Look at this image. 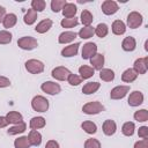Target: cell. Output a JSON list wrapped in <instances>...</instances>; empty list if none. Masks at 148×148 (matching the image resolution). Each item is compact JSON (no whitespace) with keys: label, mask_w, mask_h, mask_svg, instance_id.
<instances>
[{"label":"cell","mask_w":148,"mask_h":148,"mask_svg":"<svg viewBox=\"0 0 148 148\" xmlns=\"http://www.w3.org/2000/svg\"><path fill=\"white\" fill-rule=\"evenodd\" d=\"M31 106L37 112H46L47 109H49V101L45 97H43L40 95H37L32 98Z\"/></svg>","instance_id":"6da1fadb"},{"label":"cell","mask_w":148,"mask_h":148,"mask_svg":"<svg viewBox=\"0 0 148 148\" xmlns=\"http://www.w3.org/2000/svg\"><path fill=\"white\" fill-rule=\"evenodd\" d=\"M17 45L18 47H21L22 50H34L35 47H37L38 43H37V39L31 37V36H24V37H21L18 38L17 40Z\"/></svg>","instance_id":"7a4b0ae2"},{"label":"cell","mask_w":148,"mask_h":148,"mask_svg":"<svg viewBox=\"0 0 148 148\" xmlns=\"http://www.w3.org/2000/svg\"><path fill=\"white\" fill-rule=\"evenodd\" d=\"M82 111L86 114H97V113L104 111V106L102 105V103L94 101V102H89V103L84 104L82 106Z\"/></svg>","instance_id":"3957f363"},{"label":"cell","mask_w":148,"mask_h":148,"mask_svg":"<svg viewBox=\"0 0 148 148\" xmlns=\"http://www.w3.org/2000/svg\"><path fill=\"white\" fill-rule=\"evenodd\" d=\"M25 69L31 74H39L44 71V64L37 59H29L25 62Z\"/></svg>","instance_id":"277c9868"},{"label":"cell","mask_w":148,"mask_h":148,"mask_svg":"<svg viewBox=\"0 0 148 148\" xmlns=\"http://www.w3.org/2000/svg\"><path fill=\"white\" fill-rule=\"evenodd\" d=\"M142 21H143L142 15L139 12H131L127 16V25L132 29L139 28L142 24Z\"/></svg>","instance_id":"5b68a950"},{"label":"cell","mask_w":148,"mask_h":148,"mask_svg":"<svg viewBox=\"0 0 148 148\" xmlns=\"http://www.w3.org/2000/svg\"><path fill=\"white\" fill-rule=\"evenodd\" d=\"M52 76L58 80V81H66L68 79V76L72 74L71 71L66 67H62V66H59V67H56L52 69Z\"/></svg>","instance_id":"8992f818"},{"label":"cell","mask_w":148,"mask_h":148,"mask_svg":"<svg viewBox=\"0 0 148 148\" xmlns=\"http://www.w3.org/2000/svg\"><path fill=\"white\" fill-rule=\"evenodd\" d=\"M40 89L44 92L49 94V95H57V94H59L61 91V87L58 83L52 82V81H46V82L42 83Z\"/></svg>","instance_id":"52a82bcc"},{"label":"cell","mask_w":148,"mask_h":148,"mask_svg":"<svg viewBox=\"0 0 148 148\" xmlns=\"http://www.w3.org/2000/svg\"><path fill=\"white\" fill-rule=\"evenodd\" d=\"M128 91H130V86H117L111 90L110 97L111 99H121L127 95Z\"/></svg>","instance_id":"ba28073f"},{"label":"cell","mask_w":148,"mask_h":148,"mask_svg":"<svg viewBox=\"0 0 148 148\" xmlns=\"http://www.w3.org/2000/svg\"><path fill=\"white\" fill-rule=\"evenodd\" d=\"M133 69L136 74H146V72L148 69V57L136 59L134 61Z\"/></svg>","instance_id":"9c48e42d"},{"label":"cell","mask_w":148,"mask_h":148,"mask_svg":"<svg viewBox=\"0 0 148 148\" xmlns=\"http://www.w3.org/2000/svg\"><path fill=\"white\" fill-rule=\"evenodd\" d=\"M96 53H97V45L95 43L89 42L82 46V58L83 59H90Z\"/></svg>","instance_id":"30bf717a"},{"label":"cell","mask_w":148,"mask_h":148,"mask_svg":"<svg viewBox=\"0 0 148 148\" xmlns=\"http://www.w3.org/2000/svg\"><path fill=\"white\" fill-rule=\"evenodd\" d=\"M118 9H119L118 3L116 1H113V0H105L102 3V12L105 15H112V14L117 13Z\"/></svg>","instance_id":"8fae6325"},{"label":"cell","mask_w":148,"mask_h":148,"mask_svg":"<svg viewBox=\"0 0 148 148\" xmlns=\"http://www.w3.org/2000/svg\"><path fill=\"white\" fill-rule=\"evenodd\" d=\"M127 102H128V105L130 106H139L143 102V94L141 91L135 90V91H133V92L130 94Z\"/></svg>","instance_id":"7c38bea8"},{"label":"cell","mask_w":148,"mask_h":148,"mask_svg":"<svg viewBox=\"0 0 148 148\" xmlns=\"http://www.w3.org/2000/svg\"><path fill=\"white\" fill-rule=\"evenodd\" d=\"M62 15L65 18H72V17H75V14L77 12L76 9V6L72 2H66V5L64 6L62 8Z\"/></svg>","instance_id":"4fadbf2b"},{"label":"cell","mask_w":148,"mask_h":148,"mask_svg":"<svg viewBox=\"0 0 148 148\" xmlns=\"http://www.w3.org/2000/svg\"><path fill=\"white\" fill-rule=\"evenodd\" d=\"M79 46H80V43H74V44H71V45L64 47L61 50V56L62 57H66V58L76 56V53L79 51Z\"/></svg>","instance_id":"5bb4252c"},{"label":"cell","mask_w":148,"mask_h":148,"mask_svg":"<svg viewBox=\"0 0 148 148\" xmlns=\"http://www.w3.org/2000/svg\"><path fill=\"white\" fill-rule=\"evenodd\" d=\"M76 32H74V31H64V32H61L60 35H59V37H58V42L60 43V44H67V43H71V42H73L75 38H76Z\"/></svg>","instance_id":"9a60e30c"},{"label":"cell","mask_w":148,"mask_h":148,"mask_svg":"<svg viewBox=\"0 0 148 148\" xmlns=\"http://www.w3.org/2000/svg\"><path fill=\"white\" fill-rule=\"evenodd\" d=\"M90 64L92 65L94 69L101 71L103 68V66H104V56L101 54V53H96L95 56H92L90 58Z\"/></svg>","instance_id":"2e32d148"},{"label":"cell","mask_w":148,"mask_h":148,"mask_svg":"<svg viewBox=\"0 0 148 148\" xmlns=\"http://www.w3.org/2000/svg\"><path fill=\"white\" fill-rule=\"evenodd\" d=\"M102 128H103V132H104V134L105 135H113L114 133H116V130H117V125H116V123L113 121V120H111V119H108V120H105L104 123H103V126H102Z\"/></svg>","instance_id":"e0dca14e"},{"label":"cell","mask_w":148,"mask_h":148,"mask_svg":"<svg viewBox=\"0 0 148 148\" xmlns=\"http://www.w3.org/2000/svg\"><path fill=\"white\" fill-rule=\"evenodd\" d=\"M121 47H123L124 51H127V52L134 51L135 47H136L135 38H134V37H131V36L124 38V40H123V43H121Z\"/></svg>","instance_id":"ac0fdd59"},{"label":"cell","mask_w":148,"mask_h":148,"mask_svg":"<svg viewBox=\"0 0 148 148\" xmlns=\"http://www.w3.org/2000/svg\"><path fill=\"white\" fill-rule=\"evenodd\" d=\"M52 27V20L50 18H45V20H42L35 28V30L38 32V34H45L46 31H49Z\"/></svg>","instance_id":"d6986e66"},{"label":"cell","mask_w":148,"mask_h":148,"mask_svg":"<svg viewBox=\"0 0 148 148\" xmlns=\"http://www.w3.org/2000/svg\"><path fill=\"white\" fill-rule=\"evenodd\" d=\"M28 139L31 143V146H39L42 143V134L37 130H31L28 134Z\"/></svg>","instance_id":"ffe728a7"},{"label":"cell","mask_w":148,"mask_h":148,"mask_svg":"<svg viewBox=\"0 0 148 148\" xmlns=\"http://www.w3.org/2000/svg\"><path fill=\"white\" fill-rule=\"evenodd\" d=\"M94 72H95V69L90 66H87V65H82L79 68V74H80V77L82 80H87V79L91 77L94 75Z\"/></svg>","instance_id":"44dd1931"},{"label":"cell","mask_w":148,"mask_h":148,"mask_svg":"<svg viewBox=\"0 0 148 148\" xmlns=\"http://www.w3.org/2000/svg\"><path fill=\"white\" fill-rule=\"evenodd\" d=\"M126 31V25L121 20H116L112 23V32L114 35H123Z\"/></svg>","instance_id":"7402d4cb"},{"label":"cell","mask_w":148,"mask_h":148,"mask_svg":"<svg viewBox=\"0 0 148 148\" xmlns=\"http://www.w3.org/2000/svg\"><path fill=\"white\" fill-rule=\"evenodd\" d=\"M136 77H138V74L134 72L133 68H128V69H126V71L121 74V80H123V82H127V83H131V82L135 81Z\"/></svg>","instance_id":"603a6c76"},{"label":"cell","mask_w":148,"mask_h":148,"mask_svg":"<svg viewBox=\"0 0 148 148\" xmlns=\"http://www.w3.org/2000/svg\"><path fill=\"white\" fill-rule=\"evenodd\" d=\"M99 87H101V83H98V82H88L83 86L82 92L86 95H90V94L96 92L99 89Z\"/></svg>","instance_id":"cb8c5ba5"},{"label":"cell","mask_w":148,"mask_h":148,"mask_svg":"<svg viewBox=\"0 0 148 148\" xmlns=\"http://www.w3.org/2000/svg\"><path fill=\"white\" fill-rule=\"evenodd\" d=\"M6 118H7V120H8L9 124H14V125L20 124V123H22V120H23L22 114H21L20 112H16V111H10V112H8L7 116H6Z\"/></svg>","instance_id":"d4e9b609"},{"label":"cell","mask_w":148,"mask_h":148,"mask_svg":"<svg viewBox=\"0 0 148 148\" xmlns=\"http://www.w3.org/2000/svg\"><path fill=\"white\" fill-rule=\"evenodd\" d=\"M45 123H46V120L44 117H34V118H31L29 126L31 130H39L45 126Z\"/></svg>","instance_id":"484cf974"},{"label":"cell","mask_w":148,"mask_h":148,"mask_svg":"<svg viewBox=\"0 0 148 148\" xmlns=\"http://www.w3.org/2000/svg\"><path fill=\"white\" fill-rule=\"evenodd\" d=\"M16 22H17L16 15L13 14V13H9V14H6V16H5L3 21H2V24H3V27L6 29H9V28L14 27L16 24Z\"/></svg>","instance_id":"4316f807"},{"label":"cell","mask_w":148,"mask_h":148,"mask_svg":"<svg viewBox=\"0 0 148 148\" xmlns=\"http://www.w3.org/2000/svg\"><path fill=\"white\" fill-rule=\"evenodd\" d=\"M99 77L105 82H111L114 79V72L110 68H102L99 71Z\"/></svg>","instance_id":"83f0119b"},{"label":"cell","mask_w":148,"mask_h":148,"mask_svg":"<svg viewBox=\"0 0 148 148\" xmlns=\"http://www.w3.org/2000/svg\"><path fill=\"white\" fill-rule=\"evenodd\" d=\"M36 20H37V12H35L32 8L28 9V12L25 13V15L23 17L24 23L28 24V25H31V24H34L36 22Z\"/></svg>","instance_id":"f1b7e54d"},{"label":"cell","mask_w":148,"mask_h":148,"mask_svg":"<svg viewBox=\"0 0 148 148\" xmlns=\"http://www.w3.org/2000/svg\"><path fill=\"white\" fill-rule=\"evenodd\" d=\"M25 128H27V124L22 121V123H20V124H16V125L12 126V127L7 131V133H8L9 135H16V134L23 133V132L25 131Z\"/></svg>","instance_id":"f546056e"},{"label":"cell","mask_w":148,"mask_h":148,"mask_svg":"<svg viewBox=\"0 0 148 148\" xmlns=\"http://www.w3.org/2000/svg\"><path fill=\"white\" fill-rule=\"evenodd\" d=\"M81 127H82V130H83L86 133H88V134H95V133L97 132V126H96V124L92 123V121H89V120L83 121V123L81 124Z\"/></svg>","instance_id":"4dcf8cb0"},{"label":"cell","mask_w":148,"mask_h":148,"mask_svg":"<svg viewBox=\"0 0 148 148\" xmlns=\"http://www.w3.org/2000/svg\"><path fill=\"white\" fill-rule=\"evenodd\" d=\"M80 18H81V22H82V24H83L84 27H89V25L92 23V20H94L92 14H91L89 10H87V9L82 10Z\"/></svg>","instance_id":"1f68e13d"},{"label":"cell","mask_w":148,"mask_h":148,"mask_svg":"<svg viewBox=\"0 0 148 148\" xmlns=\"http://www.w3.org/2000/svg\"><path fill=\"white\" fill-rule=\"evenodd\" d=\"M94 34H95V28H92V27H83L80 31H79V36L82 38V39H88V38H90V37H92L94 36Z\"/></svg>","instance_id":"d6a6232c"},{"label":"cell","mask_w":148,"mask_h":148,"mask_svg":"<svg viewBox=\"0 0 148 148\" xmlns=\"http://www.w3.org/2000/svg\"><path fill=\"white\" fill-rule=\"evenodd\" d=\"M15 148H30L31 143L28 139V136H20L14 141Z\"/></svg>","instance_id":"836d02e7"},{"label":"cell","mask_w":148,"mask_h":148,"mask_svg":"<svg viewBox=\"0 0 148 148\" xmlns=\"http://www.w3.org/2000/svg\"><path fill=\"white\" fill-rule=\"evenodd\" d=\"M134 130H135V125H134V123H132V121L125 123V124L123 125V127H121V132H123V134L126 135V136H132V135L134 134Z\"/></svg>","instance_id":"e575fe53"},{"label":"cell","mask_w":148,"mask_h":148,"mask_svg":"<svg viewBox=\"0 0 148 148\" xmlns=\"http://www.w3.org/2000/svg\"><path fill=\"white\" fill-rule=\"evenodd\" d=\"M108 32H109V28H108V25H106L105 23H99V24L95 28V34H96L98 37H101V38L105 37V36L108 35Z\"/></svg>","instance_id":"d590c367"},{"label":"cell","mask_w":148,"mask_h":148,"mask_svg":"<svg viewBox=\"0 0 148 148\" xmlns=\"http://www.w3.org/2000/svg\"><path fill=\"white\" fill-rule=\"evenodd\" d=\"M62 28H74L79 24V21L76 17H72V18H62L60 22Z\"/></svg>","instance_id":"8d00e7d4"},{"label":"cell","mask_w":148,"mask_h":148,"mask_svg":"<svg viewBox=\"0 0 148 148\" xmlns=\"http://www.w3.org/2000/svg\"><path fill=\"white\" fill-rule=\"evenodd\" d=\"M134 119L138 121H147L148 120V111L146 109H141V110L135 111Z\"/></svg>","instance_id":"74e56055"},{"label":"cell","mask_w":148,"mask_h":148,"mask_svg":"<svg viewBox=\"0 0 148 148\" xmlns=\"http://www.w3.org/2000/svg\"><path fill=\"white\" fill-rule=\"evenodd\" d=\"M46 2L44 0H32L31 1V8L35 12H43L45 9Z\"/></svg>","instance_id":"f35d334b"},{"label":"cell","mask_w":148,"mask_h":148,"mask_svg":"<svg viewBox=\"0 0 148 148\" xmlns=\"http://www.w3.org/2000/svg\"><path fill=\"white\" fill-rule=\"evenodd\" d=\"M65 5H66V1L65 0H52L51 1V9L54 13H58V12L62 10V8H64Z\"/></svg>","instance_id":"ab89813d"},{"label":"cell","mask_w":148,"mask_h":148,"mask_svg":"<svg viewBox=\"0 0 148 148\" xmlns=\"http://www.w3.org/2000/svg\"><path fill=\"white\" fill-rule=\"evenodd\" d=\"M12 42V34L7 30L0 31V44H9Z\"/></svg>","instance_id":"60d3db41"},{"label":"cell","mask_w":148,"mask_h":148,"mask_svg":"<svg viewBox=\"0 0 148 148\" xmlns=\"http://www.w3.org/2000/svg\"><path fill=\"white\" fill-rule=\"evenodd\" d=\"M84 148H101V142L97 139H88L84 142Z\"/></svg>","instance_id":"b9f144b4"},{"label":"cell","mask_w":148,"mask_h":148,"mask_svg":"<svg viewBox=\"0 0 148 148\" xmlns=\"http://www.w3.org/2000/svg\"><path fill=\"white\" fill-rule=\"evenodd\" d=\"M67 81H68V83H69L71 86H79V84L81 83L82 79H81L79 75H76V74H73V73H72V74L68 76Z\"/></svg>","instance_id":"7bdbcfd3"},{"label":"cell","mask_w":148,"mask_h":148,"mask_svg":"<svg viewBox=\"0 0 148 148\" xmlns=\"http://www.w3.org/2000/svg\"><path fill=\"white\" fill-rule=\"evenodd\" d=\"M138 135L142 139H148V127L147 126H141L138 131Z\"/></svg>","instance_id":"ee69618b"},{"label":"cell","mask_w":148,"mask_h":148,"mask_svg":"<svg viewBox=\"0 0 148 148\" xmlns=\"http://www.w3.org/2000/svg\"><path fill=\"white\" fill-rule=\"evenodd\" d=\"M134 148H148V139H142L134 143Z\"/></svg>","instance_id":"f6af8a7d"},{"label":"cell","mask_w":148,"mask_h":148,"mask_svg":"<svg viewBox=\"0 0 148 148\" xmlns=\"http://www.w3.org/2000/svg\"><path fill=\"white\" fill-rule=\"evenodd\" d=\"M10 86V81L9 79L5 77V76H0V88H6Z\"/></svg>","instance_id":"bcb514c9"},{"label":"cell","mask_w":148,"mask_h":148,"mask_svg":"<svg viewBox=\"0 0 148 148\" xmlns=\"http://www.w3.org/2000/svg\"><path fill=\"white\" fill-rule=\"evenodd\" d=\"M45 148H59V143L56 140H49L45 145Z\"/></svg>","instance_id":"7dc6e473"},{"label":"cell","mask_w":148,"mask_h":148,"mask_svg":"<svg viewBox=\"0 0 148 148\" xmlns=\"http://www.w3.org/2000/svg\"><path fill=\"white\" fill-rule=\"evenodd\" d=\"M8 124H9V123H8V120H7L6 117H0V128L6 127Z\"/></svg>","instance_id":"c3c4849f"},{"label":"cell","mask_w":148,"mask_h":148,"mask_svg":"<svg viewBox=\"0 0 148 148\" xmlns=\"http://www.w3.org/2000/svg\"><path fill=\"white\" fill-rule=\"evenodd\" d=\"M5 16H6V9H5L3 7H1V6H0V22H2V21H3Z\"/></svg>","instance_id":"681fc988"}]
</instances>
